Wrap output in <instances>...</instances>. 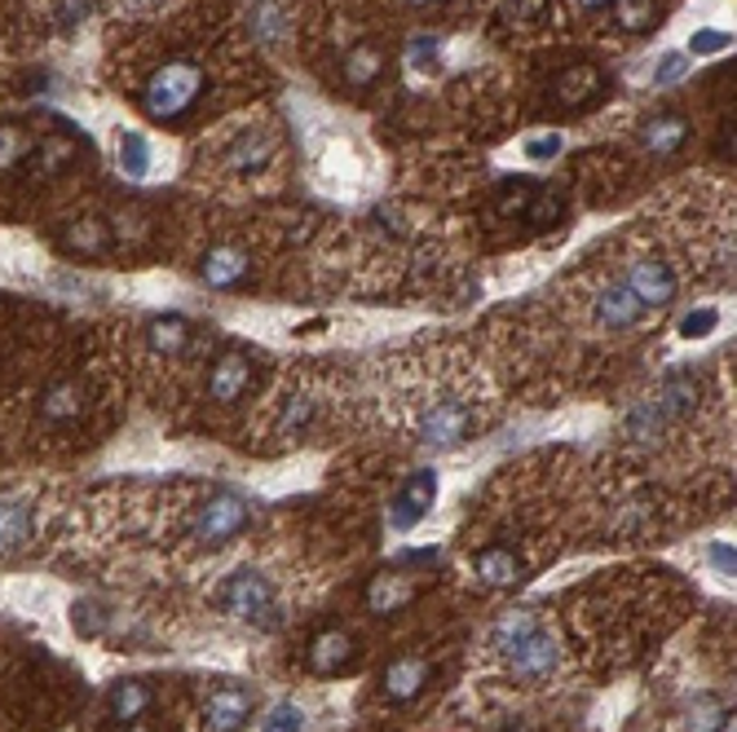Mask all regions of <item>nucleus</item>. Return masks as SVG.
<instances>
[{
  "label": "nucleus",
  "instance_id": "1",
  "mask_svg": "<svg viewBox=\"0 0 737 732\" xmlns=\"http://www.w3.org/2000/svg\"><path fill=\"white\" fill-rule=\"evenodd\" d=\"M204 93V71L195 62H164L150 80H146V93H141V107L146 116L159 123L181 120Z\"/></svg>",
  "mask_w": 737,
  "mask_h": 732
},
{
  "label": "nucleus",
  "instance_id": "2",
  "mask_svg": "<svg viewBox=\"0 0 737 732\" xmlns=\"http://www.w3.org/2000/svg\"><path fill=\"white\" fill-rule=\"evenodd\" d=\"M217 601H222V610L235 613L239 622L256 626V631H274V626L283 622V617H278V605H274L269 578L256 574V570H235V574H226Z\"/></svg>",
  "mask_w": 737,
  "mask_h": 732
},
{
  "label": "nucleus",
  "instance_id": "3",
  "mask_svg": "<svg viewBox=\"0 0 737 732\" xmlns=\"http://www.w3.org/2000/svg\"><path fill=\"white\" fill-rule=\"evenodd\" d=\"M244 530H247V503L239 494H230V489L213 494V498L199 507V516H195V543L208 547V552L226 547V543H230L235 534H244Z\"/></svg>",
  "mask_w": 737,
  "mask_h": 732
},
{
  "label": "nucleus",
  "instance_id": "4",
  "mask_svg": "<svg viewBox=\"0 0 737 732\" xmlns=\"http://www.w3.org/2000/svg\"><path fill=\"white\" fill-rule=\"evenodd\" d=\"M473 410L464 402H438L429 406L420 419H415V433L424 446H438V451H451V446H464L473 437Z\"/></svg>",
  "mask_w": 737,
  "mask_h": 732
},
{
  "label": "nucleus",
  "instance_id": "5",
  "mask_svg": "<svg viewBox=\"0 0 737 732\" xmlns=\"http://www.w3.org/2000/svg\"><path fill=\"white\" fill-rule=\"evenodd\" d=\"M627 291L645 305V309H662L676 300V274L662 260H631L627 265Z\"/></svg>",
  "mask_w": 737,
  "mask_h": 732
},
{
  "label": "nucleus",
  "instance_id": "6",
  "mask_svg": "<svg viewBox=\"0 0 737 732\" xmlns=\"http://www.w3.org/2000/svg\"><path fill=\"white\" fill-rule=\"evenodd\" d=\"M508 666H512V675L525 680V684L548 680V675L557 671V640H552L543 626H534V631L508 653Z\"/></svg>",
  "mask_w": 737,
  "mask_h": 732
},
{
  "label": "nucleus",
  "instance_id": "7",
  "mask_svg": "<svg viewBox=\"0 0 737 732\" xmlns=\"http://www.w3.org/2000/svg\"><path fill=\"white\" fill-rule=\"evenodd\" d=\"M433 498H438V477L429 468L411 473L406 486L397 489V498H393V530H415L429 516Z\"/></svg>",
  "mask_w": 737,
  "mask_h": 732
},
{
  "label": "nucleus",
  "instance_id": "8",
  "mask_svg": "<svg viewBox=\"0 0 737 732\" xmlns=\"http://www.w3.org/2000/svg\"><path fill=\"white\" fill-rule=\"evenodd\" d=\"M247 720H252V693L247 689H217L208 702H204V724L208 732H244Z\"/></svg>",
  "mask_w": 737,
  "mask_h": 732
},
{
  "label": "nucleus",
  "instance_id": "9",
  "mask_svg": "<svg viewBox=\"0 0 737 732\" xmlns=\"http://www.w3.org/2000/svg\"><path fill=\"white\" fill-rule=\"evenodd\" d=\"M247 384H252V358H247L244 349H226L213 370H208V393H213V402H239L247 393Z\"/></svg>",
  "mask_w": 737,
  "mask_h": 732
},
{
  "label": "nucleus",
  "instance_id": "10",
  "mask_svg": "<svg viewBox=\"0 0 737 732\" xmlns=\"http://www.w3.org/2000/svg\"><path fill=\"white\" fill-rule=\"evenodd\" d=\"M606 93V76H601V67H592V62H579V67H570V71H561L557 76V85H552V98H557V107H588V102H597Z\"/></svg>",
  "mask_w": 737,
  "mask_h": 732
},
{
  "label": "nucleus",
  "instance_id": "11",
  "mask_svg": "<svg viewBox=\"0 0 737 732\" xmlns=\"http://www.w3.org/2000/svg\"><path fill=\"white\" fill-rule=\"evenodd\" d=\"M592 309H597V323H601V327H610V332H631V327L645 318V305L627 291V283H618V287H601V291H597V300H592Z\"/></svg>",
  "mask_w": 737,
  "mask_h": 732
},
{
  "label": "nucleus",
  "instance_id": "12",
  "mask_svg": "<svg viewBox=\"0 0 737 732\" xmlns=\"http://www.w3.org/2000/svg\"><path fill=\"white\" fill-rule=\"evenodd\" d=\"M694 406H698V379L689 375V370H671L662 384H658V397H654V410L671 424V419H685V415H694Z\"/></svg>",
  "mask_w": 737,
  "mask_h": 732
},
{
  "label": "nucleus",
  "instance_id": "13",
  "mask_svg": "<svg viewBox=\"0 0 737 732\" xmlns=\"http://www.w3.org/2000/svg\"><path fill=\"white\" fill-rule=\"evenodd\" d=\"M354 657H358V644H354L350 631H323V635L314 640V649H309V671L336 675V671L354 666Z\"/></svg>",
  "mask_w": 737,
  "mask_h": 732
},
{
  "label": "nucleus",
  "instance_id": "14",
  "mask_svg": "<svg viewBox=\"0 0 737 732\" xmlns=\"http://www.w3.org/2000/svg\"><path fill=\"white\" fill-rule=\"evenodd\" d=\"M429 684V662L424 657H397L389 671H384V698L389 702H411L420 698Z\"/></svg>",
  "mask_w": 737,
  "mask_h": 732
},
{
  "label": "nucleus",
  "instance_id": "15",
  "mask_svg": "<svg viewBox=\"0 0 737 732\" xmlns=\"http://www.w3.org/2000/svg\"><path fill=\"white\" fill-rule=\"evenodd\" d=\"M199 278H204L208 287L226 291V287H235V283L247 278V256L239 247H213V251L199 260Z\"/></svg>",
  "mask_w": 737,
  "mask_h": 732
},
{
  "label": "nucleus",
  "instance_id": "16",
  "mask_svg": "<svg viewBox=\"0 0 737 732\" xmlns=\"http://www.w3.org/2000/svg\"><path fill=\"white\" fill-rule=\"evenodd\" d=\"M31 538V507L18 494H0V556L27 547Z\"/></svg>",
  "mask_w": 737,
  "mask_h": 732
},
{
  "label": "nucleus",
  "instance_id": "17",
  "mask_svg": "<svg viewBox=\"0 0 737 732\" xmlns=\"http://www.w3.org/2000/svg\"><path fill=\"white\" fill-rule=\"evenodd\" d=\"M473 574H478L487 587H517L525 570H521L517 552H508V547H487V552L473 556Z\"/></svg>",
  "mask_w": 737,
  "mask_h": 732
},
{
  "label": "nucleus",
  "instance_id": "18",
  "mask_svg": "<svg viewBox=\"0 0 737 732\" xmlns=\"http://www.w3.org/2000/svg\"><path fill=\"white\" fill-rule=\"evenodd\" d=\"M85 410V388L76 384V379H58V384H49L45 393H40V415L49 419V424H67V419H76Z\"/></svg>",
  "mask_w": 737,
  "mask_h": 732
},
{
  "label": "nucleus",
  "instance_id": "19",
  "mask_svg": "<svg viewBox=\"0 0 737 732\" xmlns=\"http://www.w3.org/2000/svg\"><path fill=\"white\" fill-rule=\"evenodd\" d=\"M274 159V141L265 128H247L230 141V168L235 172H261Z\"/></svg>",
  "mask_w": 737,
  "mask_h": 732
},
{
  "label": "nucleus",
  "instance_id": "20",
  "mask_svg": "<svg viewBox=\"0 0 737 732\" xmlns=\"http://www.w3.org/2000/svg\"><path fill=\"white\" fill-rule=\"evenodd\" d=\"M150 702H155V693H150L146 680H120V684L111 689V698H107L111 720H120V724H137V720L150 711Z\"/></svg>",
  "mask_w": 737,
  "mask_h": 732
},
{
  "label": "nucleus",
  "instance_id": "21",
  "mask_svg": "<svg viewBox=\"0 0 737 732\" xmlns=\"http://www.w3.org/2000/svg\"><path fill=\"white\" fill-rule=\"evenodd\" d=\"M62 247L71 256H98V251L111 247V226L102 217H80V221H71L62 230Z\"/></svg>",
  "mask_w": 737,
  "mask_h": 732
},
{
  "label": "nucleus",
  "instance_id": "22",
  "mask_svg": "<svg viewBox=\"0 0 737 732\" xmlns=\"http://www.w3.org/2000/svg\"><path fill=\"white\" fill-rule=\"evenodd\" d=\"M685 137H689L685 116H654V120L640 128V146L649 155H676L685 146Z\"/></svg>",
  "mask_w": 737,
  "mask_h": 732
},
{
  "label": "nucleus",
  "instance_id": "23",
  "mask_svg": "<svg viewBox=\"0 0 737 732\" xmlns=\"http://www.w3.org/2000/svg\"><path fill=\"white\" fill-rule=\"evenodd\" d=\"M190 323L186 318H177V314H164V318H150V327H146V340H150V349L155 354H164V358H177V354H186V345H190Z\"/></svg>",
  "mask_w": 737,
  "mask_h": 732
},
{
  "label": "nucleus",
  "instance_id": "24",
  "mask_svg": "<svg viewBox=\"0 0 737 732\" xmlns=\"http://www.w3.org/2000/svg\"><path fill=\"white\" fill-rule=\"evenodd\" d=\"M341 71H345L350 85H375V76L384 71V49H380V44H354V49L345 53Z\"/></svg>",
  "mask_w": 737,
  "mask_h": 732
},
{
  "label": "nucleus",
  "instance_id": "25",
  "mask_svg": "<svg viewBox=\"0 0 737 732\" xmlns=\"http://www.w3.org/2000/svg\"><path fill=\"white\" fill-rule=\"evenodd\" d=\"M415 596V587H411V578H397V574H380L375 583H371L367 601L375 613H397L406 601Z\"/></svg>",
  "mask_w": 737,
  "mask_h": 732
},
{
  "label": "nucleus",
  "instance_id": "26",
  "mask_svg": "<svg viewBox=\"0 0 737 732\" xmlns=\"http://www.w3.org/2000/svg\"><path fill=\"white\" fill-rule=\"evenodd\" d=\"M534 626H539V617H534V613H530V610L508 613L503 622H494V635H491V640H494V649H499V653L508 657V653H512V649H517V644H521V640H525V635H530Z\"/></svg>",
  "mask_w": 737,
  "mask_h": 732
},
{
  "label": "nucleus",
  "instance_id": "27",
  "mask_svg": "<svg viewBox=\"0 0 737 732\" xmlns=\"http://www.w3.org/2000/svg\"><path fill=\"white\" fill-rule=\"evenodd\" d=\"M120 168L128 181H141L150 172V146L141 132H124L120 137Z\"/></svg>",
  "mask_w": 737,
  "mask_h": 732
},
{
  "label": "nucleus",
  "instance_id": "28",
  "mask_svg": "<svg viewBox=\"0 0 737 732\" xmlns=\"http://www.w3.org/2000/svg\"><path fill=\"white\" fill-rule=\"evenodd\" d=\"M561 212H566V199L552 195V186H539L534 199H530V208H525V221H530L534 230H548V226L561 221Z\"/></svg>",
  "mask_w": 737,
  "mask_h": 732
},
{
  "label": "nucleus",
  "instance_id": "29",
  "mask_svg": "<svg viewBox=\"0 0 737 732\" xmlns=\"http://www.w3.org/2000/svg\"><path fill=\"white\" fill-rule=\"evenodd\" d=\"M725 724H729V711L716 698H698L685 715V732H720Z\"/></svg>",
  "mask_w": 737,
  "mask_h": 732
},
{
  "label": "nucleus",
  "instance_id": "30",
  "mask_svg": "<svg viewBox=\"0 0 737 732\" xmlns=\"http://www.w3.org/2000/svg\"><path fill=\"white\" fill-rule=\"evenodd\" d=\"M534 181L530 177H517V181H503L499 186V199H494V208L503 212V217H525V208H530V199H534Z\"/></svg>",
  "mask_w": 737,
  "mask_h": 732
},
{
  "label": "nucleus",
  "instance_id": "31",
  "mask_svg": "<svg viewBox=\"0 0 737 732\" xmlns=\"http://www.w3.org/2000/svg\"><path fill=\"white\" fill-rule=\"evenodd\" d=\"M615 18L622 31H649L658 22V4L654 0H615Z\"/></svg>",
  "mask_w": 737,
  "mask_h": 732
},
{
  "label": "nucleus",
  "instance_id": "32",
  "mask_svg": "<svg viewBox=\"0 0 737 732\" xmlns=\"http://www.w3.org/2000/svg\"><path fill=\"white\" fill-rule=\"evenodd\" d=\"M31 155V132L18 123H0V172H9L13 164H22Z\"/></svg>",
  "mask_w": 737,
  "mask_h": 732
},
{
  "label": "nucleus",
  "instance_id": "33",
  "mask_svg": "<svg viewBox=\"0 0 737 732\" xmlns=\"http://www.w3.org/2000/svg\"><path fill=\"white\" fill-rule=\"evenodd\" d=\"M265 732H301L305 729V711L301 706H292V702H283V706H274L269 715H265Z\"/></svg>",
  "mask_w": 737,
  "mask_h": 732
},
{
  "label": "nucleus",
  "instance_id": "34",
  "mask_svg": "<svg viewBox=\"0 0 737 732\" xmlns=\"http://www.w3.org/2000/svg\"><path fill=\"white\" fill-rule=\"evenodd\" d=\"M685 71H689V53H685V49H671V53L654 67V85H676V80H685Z\"/></svg>",
  "mask_w": 737,
  "mask_h": 732
},
{
  "label": "nucleus",
  "instance_id": "35",
  "mask_svg": "<svg viewBox=\"0 0 737 732\" xmlns=\"http://www.w3.org/2000/svg\"><path fill=\"white\" fill-rule=\"evenodd\" d=\"M716 323H720L716 309H694V314L680 318V336H685V340H702L707 332H716Z\"/></svg>",
  "mask_w": 737,
  "mask_h": 732
},
{
  "label": "nucleus",
  "instance_id": "36",
  "mask_svg": "<svg viewBox=\"0 0 737 732\" xmlns=\"http://www.w3.org/2000/svg\"><path fill=\"white\" fill-rule=\"evenodd\" d=\"M406 62L415 71H433V62H438V36H415L411 49H406Z\"/></svg>",
  "mask_w": 737,
  "mask_h": 732
},
{
  "label": "nucleus",
  "instance_id": "37",
  "mask_svg": "<svg viewBox=\"0 0 737 732\" xmlns=\"http://www.w3.org/2000/svg\"><path fill=\"white\" fill-rule=\"evenodd\" d=\"M561 132H543V137H530L525 141V159H534V164H548V159H557L561 155Z\"/></svg>",
  "mask_w": 737,
  "mask_h": 732
},
{
  "label": "nucleus",
  "instance_id": "38",
  "mask_svg": "<svg viewBox=\"0 0 737 732\" xmlns=\"http://www.w3.org/2000/svg\"><path fill=\"white\" fill-rule=\"evenodd\" d=\"M67 164H71V146H67V141H58V137H53V141H45V146H40V164H36V168H40L45 177H49V172H58V168H67Z\"/></svg>",
  "mask_w": 737,
  "mask_h": 732
},
{
  "label": "nucleus",
  "instance_id": "39",
  "mask_svg": "<svg viewBox=\"0 0 737 732\" xmlns=\"http://www.w3.org/2000/svg\"><path fill=\"white\" fill-rule=\"evenodd\" d=\"M729 44H734V36H725V31H694V40H689L694 53H720Z\"/></svg>",
  "mask_w": 737,
  "mask_h": 732
},
{
  "label": "nucleus",
  "instance_id": "40",
  "mask_svg": "<svg viewBox=\"0 0 737 732\" xmlns=\"http://www.w3.org/2000/svg\"><path fill=\"white\" fill-rule=\"evenodd\" d=\"M309 415H314L309 402H292L287 415H283V433H287V437H301V433L309 428Z\"/></svg>",
  "mask_w": 737,
  "mask_h": 732
},
{
  "label": "nucleus",
  "instance_id": "41",
  "mask_svg": "<svg viewBox=\"0 0 737 732\" xmlns=\"http://www.w3.org/2000/svg\"><path fill=\"white\" fill-rule=\"evenodd\" d=\"M256 31H261V40H278L283 36V18H278L274 4H261L256 9Z\"/></svg>",
  "mask_w": 737,
  "mask_h": 732
},
{
  "label": "nucleus",
  "instance_id": "42",
  "mask_svg": "<svg viewBox=\"0 0 737 732\" xmlns=\"http://www.w3.org/2000/svg\"><path fill=\"white\" fill-rule=\"evenodd\" d=\"M503 9H508L512 18H539V13L548 9V0H508Z\"/></svg>",
  "mask_w": 737,
  "mask_h": 732
},
{
  "label": "nucleus",
  "instance_id": "43",
  "mask_svg": "<svg viewBox=\"0 0 737 732\" xmlns=\"http://www.w3.org/2000/svg\"><path fill=\"white\" fill-rule=\"evenodd\" d=\"M711 565H716L720 574H729V578H734V547L716 543V547H711Z\"/></svg>",
  "mask_w": 737,
  "mask_h": 732
},
{
  "label": "nucleus",
  "instance_id": "44",
  "mask_svg": "<svg viewBox=\"0 0 737 732\" xmlns=\"http://www.w3.org/2000/svg\"><path fill=\"white\" fill-rule=\"evenodd\" d=\"M720 155H734V123L720 128Z\"/></svg>",
  "mask_w": 737,
  "mask_h": 732
},
{
  "label": "nucleus",
  "instance_id": "45",
  "mask_svg": "<svg viewBox=\"0 0 737 732\" xmlns=\"http://www.w3.org/2000/svg\"><path fill=\"white\" fill-rule=\"evenodd\" d=\"M583 4H588V9H601V4H610V0H583Z\"/></svg>",
  "mask_w": 737,
  "mask_h": 732
},
{
  "label": "nucleus",
  "instance_id": "46",
  "mask_svg": "<svg viewBox=\"0 0 737 732\" xmlns=\"http://www.w3.org/2000/svg\"><path fill=\"white\" fill-rule=\"evenodd\" d=\"M128 732H146V729H141V724H128Z\"/></svg>",
  "mask_w": 737,
  "mask_h": 732
},
{
  "label": "nucleus",
  "instance_id": "47",
  "mask_svg": "<svg viewBox=\"0 0 737 732\" xmlns=\"http://www.w3.org/2000/svg\"><path fill=\"white\" fill-rule=\"evenodd\" d=\"M411 4H433V0H411Z\"/></svg>",
  "mask_w": 737,
  "mask_h": 732
}]
</instances>
